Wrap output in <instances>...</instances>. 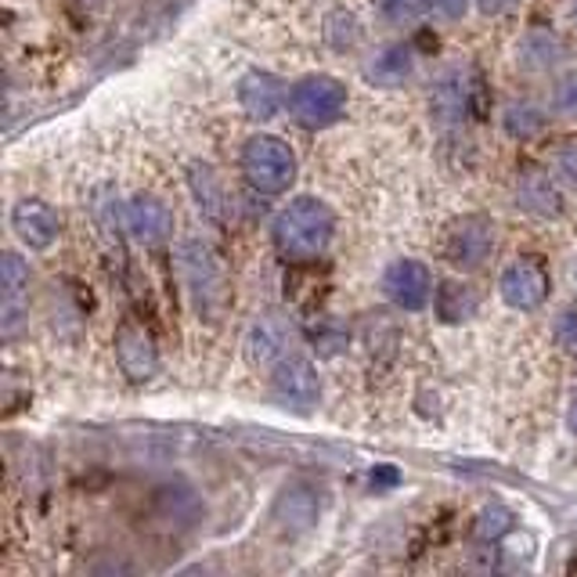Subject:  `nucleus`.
<instances>
[{
    "label": "nucleus",
    "instance_id": "obj_1",
    "mask_svg": "<svg viewBox=\"0 0 577 577\" xmlns=\"http://www.w3.org/2000/svg\"><path fill=\"white\" fill-rule=\"evenodd\" d=\"M336 217L325 202L318 199H296L289 202L282 213L275 217V246L286 260H315L325 253V246L332 242Z\"/></svg>",
    "mask_w": 577,
    "mask_h": 577
},
{
    "label": "nucleus",
    "instance_id": "obj_2",
    "mask_svg": "<svg viewBox=\"0 0 577 577\" xmlns=\"http://www.w3.org/2000/svg\"><path fill=\"white\" fill-rule=\"evenodd\" d=\"M177 263H181L185 275V289L196 304L199 315L217 318L228 304V289H225V268L210 246L202 239H185L177 246Z\"/></svg>",
    "mask_w": 577,
    "mask_h": 577
},
{
    "label": "nucleus",
    "instance_id": "obj_3",
    "mask_svg": "<svg viewBox=\"0 0 577 577\" xmlns=\"http://www.w3.org/2000/svg\"><path fill=\"white\" fill-rule=\"evenodd\" d=\"M242 173L263 196H278L296 181V156L282 138L257 135L242 148Z\"/></svg>",
    "mask_w": 577,
    "mask_h": 577
},
{
    "label": "nucleus",
    "instance_id": "obj_4",
    "mask_svg": "<svg viewBox=\"0 0 577 577\" xmlns=\"http://www.w3.org/2000/svg\"><path fill=\"white\" fill-rule=\"evenodd\" d=\"M289 109L296 123L304 127H329L347 109V87L336 77H304L292 83Z\"/></svg>",
    "mask_w": 577,
    "mask_h": 577
},
{
    "label": "nucleus",
    "instance_id": "obj_5",
    "mask_svg": "<svg viewBox=\"0 0 577 577\" xmlns=\"http://www.w3.org/2000/svg\"><path fill=\"white\" fill-rule=\"evenodd\" d=\"M495 253V225L480 213H469L462 220H455L448 228V239H444V257H448L455 268L477 271L480 263Z\"/></svg>",
    "mask_w": 577,
    "mask_h": 577
},
{
    "label": "nucleus",
    "instance_id": "obj_6",
    "mask_svg": "<svg viewBox=\"0 0 577 577\" xmlns=\"http://www.w3.org/2000/svg\"><path fill=\"white\" fill-rule=\"evenodd\" d=\"M271 390H275V401L282 408L310 411L321 397V382H318L315 365L300 358V354H289V358H282L271 368Z\"/></svg>",
    "mask_w": 577,
    "mask_h": 577
},
{
    "label": "nucleus",
    "instance_id": "obj_7",
    "mask_svg": "<svg viewBox=\"0 0 577 577\" xmlns=\"http://www.w3.org/2000/svg\"><path fill=\"white\" fill-rule=\"evenodd\" d=\"M501 300L516 310H535L545 304V296L553 289V278H549V268L538 260V257H520L513 260L506 271H501Z\"/></svg>",
    "mask_w": 577,
    "mask_h": 577
},
{
    "label": "nucleus",
    "instance_id": "obj_8",
    "mask_svg": "<svg viewBox=\"0 0 577 577\" xmlns=\"http://www.w3.org/2000/svg\"><path fill=\"white\" fill-rule=\"evenodd\" d=\"M382 292L401 310H422L434 296V275L422 260H394L382 271Z\"/></svg>",
    "mask_w": 577,
    "mask_h": 577
},
{
    "label": "nucleus",
    "instance_id": "obj_9",
    "mask_svg": "<svg viewBox=\"0 0 577 577\" xmlns=\"http://www.w3.org/2000/svg\"><path fill=\"white\" fill-rule=\"evenodd\" d=\"M29 315V268L19 253H4L0 260V325L4 336L14 339Z\"/></svg>",
    "mask_w": 577,
    "mask_h": 577
},
{
    "label": "nucleus",
    "instance_id": "obj_10",
    "mask_svg": "<svg viewBox=\"0 0 577 577\" xmlns=\"http://www.w3.org/2000/svg\"><path fill=\"white\" fill-rule=\"evenodd\" d=\"M116 361H120L123 376L135 382H145L159 372V350L152 344V336L138 329L135 321L120 325V332H116Z\"/></svg>",
    "mask_w": 577,
    "mask_h": 577
},
{
    "label": "nucleus",
    "instance_id": "obj_11",
    "mask_svg": "<svg viewBox=\"0 0 577 577\" xmlns=\"http://www.w3.org/2000/svg\"><path fill=\"white\" fill-rule=\"evenodd\" d=\"M127 231L135 235L145 246H159L173 235V213L167 202H159L156 196H135L123 210Z\"/></svg>",
    "mask_w": 577,
    "mask_h": 577
},
{
    "label": "nucleus",
    "instance_id": "obj_12",
    "mask_svg": "<svg viewBox=\"0 0 577 577\" xmlns=\"http://www.w3.org/2000/svg\"><path fill=\"white\" fill-rule=\"evenodd\" d=\"M292 354V329L282 318H260L246 336V358L253 368H275Z\"/></svg>",
    "mask_w": 577,
    "mask_h": 577
},
{
    "label": "nucleus",
    "instance_id": "obj_13",
    "mask_svg": "<svg viewBox=\"0 0 577 577\" xmlns=\"http://www.w3.org/2000/svg\"><path fill=\"white\" fill-rule=\"evenodd\" d=\"M11 228L29 249H48L58 239V213L40 199H22L11 210Z\"/></svg>",
    "mask_w": 577,
    "mask_h": 577
},
{
    "label": "nucleus",
    "instance_id": "obj_14",
    "mask_svg": "<svg viewBox=\"0 0 577 577\" xmlns=\"http://www.w3.org/2000/svg\"><path fill=\"white\" fill-rule=\"evenodd\" d=\"M318 509H321V501L315 495V487L292 484L282 491V498H278L275 520L282 524V530H289V535H304V530L318 524Z\"/></svg>",
    "mask_w": 577,
    "mask_h": 577
},
{
    "label": "nucleus",
    "instance_id": "obj_15",
    "mask_svg": "<svg viewBox=\"0 0 577 577\" xmlns=\"http://www.w3.org/2000/svg\"><path fill=\"white\" fill-rule=\"evenodd\" d=\"M480 94V83L472 80L462 69H455L448 72L437 87H434V112H437V120L440 123H451V120H462V116L472 109V98Z\"/></svg>",
    "mask_w": 577,
    "mask_h": 577
},
{
    "label": "nucleus",
    "instance_id": "obj_16",
    "mask_svg": "<svg viewBox=\"0 0 577 577\" xmlns=\"http://www.w3.org/2000/svg\"><path fill=\"white\" fill-rule=\"evenodd\" d=\"M239 101L253 120H271V116H278V109H282L286 91L271 72H246L239 83Z\"/></svg>",
    "mask_w": 577,
    "mask_h": 577
},
{
    "label": "nucleus",
    "instance_id": "obj_17",
    "mask_svg": "<svg viewBox=\"0 0 577 577\" xmlns=\"http://www.w3.org/2000/svg\"><path fill=\"white\" fill-rule=\"evenodd\" d=\"M516 199L527 213L535 217H559L564 213V196H559V188L553 185V177L545 170H527L520 177V188H516Z\"/></svg>",
    "mask_w": 577,
    "mask_h": 577
},
{
    "label": "nucleus",
    "instance_id": "obj_18",
    "mask_svg": "<svg viewBox=\"0 0 577 577\" xmlns=\"http://www.w3.org/2000/svg\"><path fill=\"white\" fill-rule=\"evenodd\" d=\"M411 66H416V54H411L408 43H390V48H382L372 58V66L365 69V77L376 87H401L411 77Z\"/></svg>",
    "mask_w": 577,
    "mask_h": 577
},
{
    "label": "nucleus",
    "instance_id": "obj_19",
    "mask_svg": "<svg viewBox=\"0 0 577 577\" xmlns=\"http://www.w3.org/2000/svg\"><path fill=\"white\" fill-rule=\"evenodd\" d=\"M559 54H564V43H559L549 29H530L520 40V48H516V62L524 69H549L559 62Z\"/></svg>",
    "mask_w": 577,
    "mask_h": 577
},
{
    "label": "nucleus",
    "instance_id": "obj_20",
    "mask_svg": "<svg viewBox=\"0 0 577 577\" xmlns=\"http://www.w3.org/2000/svg\"><path fill=\"white\" fill-rule=\"evenodd\" d=\"M480 307V296L472 292V286H462V282H444L437 289V315L444 321H466L477 315Z\"/></svg>",
    "mask_w": 577,
    "mask_h": 577
},
{
    "label": "nucleus",
    "instance_id": "obj_21",
    "mask_svg": "<svg viewBox=\"0 0 577 577\" xmlns=\"http://www.w3.org/2000/svg\"><path fill=\"white\" fill-rule=\"evenodd\" d=\"M501 123H506L509 138H535L538 130L545 127V116L538 106H530V101H513V106H506V112H501Z\"/></svg>",
    "mask_w": 577,
    "mask_h": 577
},
{
    "label": "nucleus",
    "instance_id": "obj_22",
    "mask_svg": "<svg viewBox=\"0 0 577 577\" xmlns=\"http://www.w3.org/2000/svg\"><path fill=\"white\" fill-rule=\"evenodd\" d=\"M191 188H196L199 206H206L213 217H220V191H217V177L210 167H191Z\"/></svg>",
    "mask_w": 577,
    "mask_h": 577
},
{
    "label": "nucleus",
    "instance_id": "obj_23",
    "mask_svg": "<svg viewBox=\"0 0 577 577\" xmlns=\"http://www.w3.org/2000/svg\"><path fill=\"white\" fill-rule=\"evenodd\" d=\"M509 527H513V513H509V509H501V506H491V509H484V513H480V520H477V535H480L484 541H498Z\"/></svg>",
    "mask_w": 577,
    "mask_h": 577
},
{
    "label": "nucleus",
    "instance_id": "obj_24",
    "mask_svg": "<svg viewBox=\"0 0 577 577\" xmlns=\"http://www.w3.org/2000/svg\"><path fill=\"white\" fill-rule=\"evenodd\" d=\"M553 109L559 116H577V72H570V77H564L556 83L553 91Z\"/></svg>",
    "mask_w": 577,
    "mask_h": 577
},
{
    "label": "nucleus",
    "instance_id": "obj_25",
    "mask_svg": "<svg viewBox=\"0 0 577 577\" xmlns=\"http://www.w3.org/2000/svg\"><path fill=\"white\" fill-rule=\"evenodd\" d=\"M556 344L567 354H577V307H567L564 315L556 318Z\"/></svg>",
    "mask_w": 577,
    "mask_h": 577
},
{
    "label": "nucleus",
    "instance_id": "obj_26",
    "mask_svg": "<svg viewBox=\"0 0 577 577\" xmlns=\"http://www.w3.org/2000/svg\"><path fill=\"white\" fill-rule=\"evenodd\" d=\"M556 170L564 173V181L577 185V138H570L556 148Z\"/></svg>",
    "mask_w": 577,
    "mask_h": 577
},
{
    "label": "nucleus",
    "instance_id": "obj_27",
    "mask_svg": "<svg viewBox=\"0 0 577 577\" xmlns=\"http://www.w3.org/2000/svg\"><path fill=\"white\" fill-rule=\"evenodd\" d=\"M434 8L444 14V19H458L466 11V0H434Z\"/></svg>",
    "mask_w": 577,
    "mask_h": 577
},
{
    "label": "nucleus",
    "instance_id": "obj_28",
    "mask_svg": "<svg viewBox=\"0 0 577 577\" xmlns=\"http://www.w3.org/2000/svg\"><path fill=\"white\" fill-rule=\"evenodd\" d=\"M509 4H513V0H477V8L484 14H498V11H506Z\"/></svg>",
    "mask_w": 577,
    "mask_h": 577
},
{
    "label": "nucleus",
    "instance_id": "obj_29",
    "mask_svg": "<svg viewBox=\"0 0 577 577\" xmlns=\"http://www.w3.org/2000/svg\"><path fill=\"white\" fill-rule=\"evenodd\" d=\"M394 480H397L394 469H379V472H372V484H394Z\"/></svg>",
    "mask_w": 577,
    "mask_h": 577
},
{
    "label": "nucleus",
    "instance_id": "obj_30",
    "mask_svg": "<svg viewBox=\"0 0 577 577\" xmlns=\"http://www.w3.org/2000/svg\"><path fill=\"white\" fill-rule=\"evenodd\" d=\"M567 422H570V430L577 434V401L570 405V416H567Z\"/></svg>",
    "mask_w": 577,
    "mask_h": 577
},
{
    "label": "nucleus",
    "instance_id": "obj_31",
    "mask_svg": "<svg viewBox=\"0 0 577 577\" xmlns=\"http://www.w3.org/2000/svg\"><path fill=\"white\" fill-rule=\"evenodd\" d=\"M574 286H577V263H574Z\"/></svg>",
    "mask_w": 577,
    "mask_h": 577
}]
</instances>
